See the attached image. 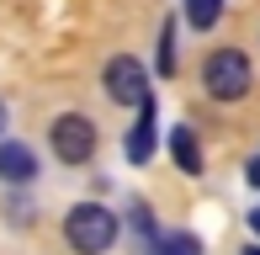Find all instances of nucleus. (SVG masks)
Segmentation results:
<instances>
[{
	"mask_svg": "<svg viewBox=\"0 0 260 255\" xmlns=\"http://www.w3.org/2000/svg\"><path fill=\"white\" fill-rule=\"evenodd\" d=\"M250 224H255V234H260V207H255V213H250Z\"/></svg>",
	"mask_w": 260,
	"mask_h": 255,
	"instance_id": "9b49d317",
	"label": "nucleus"
},
{
	"mask_svg": "<svg viewBox=\"0 0 260 255\" xmlns=\"http://www.w3.org/2000/svg\"><path fill=\"white\" fill-rule=\"evenodd\" d=\"M202 85H207L212 101H244L255 85V69L239 48H212L207 64H202Z\"/></svg>",
	"mask_w": 260,
	"mask_h": 255,
	"instance_id": "f03ea898",
	"label": "nucleus"
},
{
	"mask_svg": "<svg viewBox=\"0 0 260 255\" xmlns=\"http://www.w3.org/2000/svg\"><path fill=\"white\" fill-rule=\"evenodd\" d=\"M159 75H175V21H165L159 32Z\"/></svg>",
	"mask_w": 260,
	"mask_h": 255,
	"instance_id": "1a4fd4ad",
	"label": "nucleus"
},
{
	"mask_svg": "<svg viewBox=\"0 0 260 255\" xmlns=\"http://www.w3.org/2000/svg\"><path fill=\"white\" fill-rule=\"evenodd\" d=\"M170 154H175V165L186 170V176H202V144H197V133L191 128H170Z\"/></svg>",
	"mask_w": 260,
	"mask_h": 255,
	"instance_id": "0eeeda50",
	"label": "nucleus"
},
{
	"mask_svg": "<svg viewBox=\"0 0 260 255\" xmlns=\"http://www.w3.org/2000/svg\"><path fill=\"white\" fill-rule=\"evenodd\" d=\"M127 160H133V165H144L149 154H154V96H144L138 101V128L133 133H127Z\"/></svg>",
	"mask_w": 260,
	"mask_h": 255,
	"instance_id": "423d86ee",
	"label": "nucleus"
},
{
	"mask_svg": "<svg viewBox=\"0 0 260 255\" xmlns=\"http://www.w3.org/2000/svg\"><path fill=\"white\" fill-rule=\"evenodd\" d=\"M244 255H260V245H250V250H244Z\"/></svg>",
	"mask_w": 260,
	"mask_h": 255,
	"instance_id": "ddd939ff",
	"label": "nucleus"
},
{
	"mask_svg": "<svg viewBox=\"0 0 260 255\" xmlns=\"http://www.w3.org/2000/svg\"><path fill=\"white\" fill-rule=\"evenodd\" d=\"M250 186H255V192H260V154H255V160H250Z\"/></svg>",
	"mask_w": 260,
	"mask_h": 255,
	"instance_id": "9d476101",
	"label": "nucleus"
},
{
	"mask_svg": "<svg viewBox=\"0 0 260 255\" xmlns=\"http://www.w3.org/2000/svg\"><path fill=\"white\" fill-rule=\"evenodd\" d=\"M0 133H6V101H0Z\"/></svg>",
	"mask_w": 260,
	"mask_h": 255,
	"instance_id": "f8f14e48",
	"label": "nucleus"
},
{
	"mask_svg": "<svg viewBox=\"0 0 260 255\" xmlns=\"http://www.w3.org/2000/svg\"><path fill=\"white\" fill-rule=\"evenodd\" d=\"M64 239L75 255H106L117 245V213H106L101 202H80L64 213Z\"/></svg>",
	"mask_w": 260,
	"mask_h": 255,
	"instance_id": "f257e3e1",
	"label": "nucleus"
},
{
	"mask_svg": "<svg viewBox=\"0 0 260 255\" xmlns=\"http://www.w3.org/2000/svg\"><path fill=\"white\" fill-rule=\"evenodd\" d=\"M101 85H106V96L117 101V107H138V101L149 96V69L133 59V53H117V59H106L101 69Z\"/></svg>",
	"mask_w": 260,
	"mask_h": 255,
	"instance_id": "20e7f679",
	"label": "nucleus"
},
{
	"mask_svg": "<svg viewBox=\"0 0 260 255\" xmlns=\"http://www.w3.org/2000/svg\"><path fill=\"white\" fill-rule=\"evenodd\" d=\"M38 176V154H32L27 144H0V181H11V186H27V181Z\"/></svg>",
	"mask_w": 260,
	"mask_h": 255,
	"instance_id": "39448f33",
	"label": "nucleus"
},
{
	"mask_svg": "<svg viewBox=\"0 0 260 255\" xmlns=\"http://www.w3.org/2000/svg\"><path fill=\"white\" fill-rule=\"evenodd\" d=\"M48 144H53V160H64V165H90L96 160V122L80 112H64L48 128Z\"/></svg>",
	"mask_w": 260,
	"mask_h": 255,
	"instance_id": "7ed1b4c3",
	"label": "nucleus"
},
{
	"mask_svg": "<svg viewBox=\"0 0 260 255\" xmlns=\"http://www.w3.org/2000/svg\"><path fill=\"white\" fill-rule=\"evenodd\" d=\"M181 6H186V21H191L197 32H212L218 16H223V0H181Z\"/></svg>",
	"mask_w": 260,
	"mask_h": 255,
	"instance_id": "6e6552de",
	"label": "nucleus"
}]
</instances>
